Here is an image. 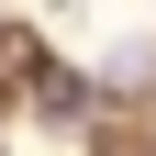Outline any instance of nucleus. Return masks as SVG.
<instances>
[{
	"mask_svg": "<svg viewBox=\"0 0 156 156\" xmlns=\"http://www.w3.org/2000/svg\"><path fill=\"white\" fill-rule=\"evenodd\" d=\"M56 11H67V0H56Z\"/></svg>",
	"mask_w": 156,
	"mask_h": 156,
	"instance_id": "nucleus-1",
	"label": "nucleus"
},
{
	"mask_svg": "<svg viewBox=\"0 0 156 156\" xmlns=\"http://www.w3.org/2000/svg\"><path fill=\"white\" fill-rule=\"evenodd\" d=\"M0 112H11V101H0Z\"/></svg>",
	"mask_w": 156,
	"mask_h": 156,
	"instance_id": "nucleus-2",
	"label": "nucleus"
}]
</instances>
